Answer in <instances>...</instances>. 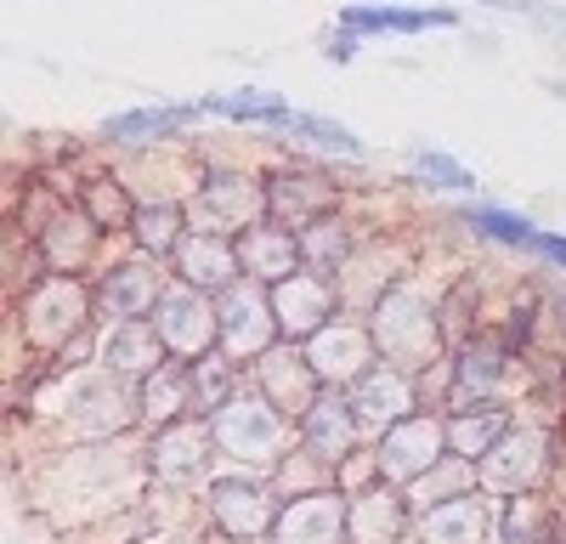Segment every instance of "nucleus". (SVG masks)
Returning <instances> with one entry per match:
<instances>
[{
	"label": "nucleus",
	"instance_id": "nucleus-1",
	"mask_svg": "<svg viewBox=\"0 0 566 544\" xmlns=\"http://www.w3.org/2000/svg\"><path fill=\"white\" fill-rule=\"evenodd\" d=\"M368 335L380 346L386 363L397 369H419V363L437 357V306L424 301L413 284H391L380 301H374V317H368Z\"/></svg>",
	"mask_w": 566,
	"mask_h": 544
},
{
	"label": "nucleus",
	"instance_id": "nucleus-2",
	"mask_svg": "<svg viewBox=\"0 0 566 544\" xmlns=\"http://www.w3.org/2000/svg\"><path fill=\"white\" fill-rule=\"evenodd\" d=\"M187 221H193L199 233L239 239L244 227L266 221V181L244 176V170H210V176H199L193 199H187Z\"/></svg>",
	"mask_w": 566,
	"mask_h": 544
},
{
	"label": "nucleus",
	"instance_id": "nucleus-3",
	"mask_svg": "<svg viewBox=\"0 0 566 544\" xmlns=\"http://www.w3.org/2000/svg\"><path fill=\"white\" fill-rule=\"evenodd\" d=\"M154 329L170 357H205L221 341V301L187 279H170L154 306Z\"/></svg>",
	"mask_w": 566,
	"mask_h": 544
},
{
	"label": "nucleus",
	"instance_id": "nucleus-4",
	"mask_svg": "<svg viewBox=\"0 0 566 544\" xmlns=\"http://www.w3.org/2000/svg\"><path fill=\"white\" fill-rule=\"evenodd\" d=\"M272 312H277L283 341H312L317 329H328L340 317V284L328 272L301 266L283 284H272Z\"/></svg>",
	"mask_w": 566,
	"mask_h": 544
},
{
	"label": "nucleus",
	"instance_id": "nucleus-5",
	"mask_svg": "<svg viewBox=\"0 0 566 544\" xmlns=\"http://www.w3.org/2000/svg\"><path fill=\"white\" fill-rule=\"evenodd\" d=\"M221 301V346L232 352V357H244V352H272V335H283L277 329V312H272V290L266 284H255V279H239L232 290H221L216 295Z\"/></svg>",
	"mask_w": 566,
	"mask_h": 544
},
{
	"label": "nucleus",
	"instance_id": "nucleus-6",
	"mask_svg": "<svg viewBox=\"0 0 566 544\" xmlns=\"http://www.w3.org/2000/svg\"><path fill=\"white\" fill-rule=\"evenodd\" d=\"M165 272H159V261L154 255H130V261H119V266H108V272H97V306L114 317V324H125V317H154V306H159V295H165Z\"/></svg>",
	"mask_w": 566,
	"mask_h": 544
},
{
	"label": "nucleus",
	"instance_id": "nucleus-7",
	"mask_svg": "<svg viewBox=\"0 0 566 544\" xmlns=\"http://www.w3.org/2000/svg\"><path fill=\"white\" fill-rule=\"evenodd\" d=\"M239 266H244V279H255V284H283L290 272H301L306 261H301V233L295 227H283V221H255V227H244L239 239Z\"/></svg>",
	"mask_w": 566,
	"mask_h": 544
},
{
	"label": "nucleus",
	"instance_id": "nucleus-8",
	"mask_svg": "<svg viewBox=\"0 0 566 544\" xmlns=\"http://www.w3.org/2000/svg\"><path fill=\"white\" fill-rule=\"evenodd\" d=\"M335 205H340V188H335V181H328L323 170L295 165V170L266 176V216L283 221V227H306L312 216L335 210Z\"/></svg>",
	"mask_w": 566,
	"mask_h": 544
},
{
	"label": "nucleus",
	"instance_id": "nucleus-9",
	"mask_svg": "<svg viewBox=\"0 0 566 544\" xmlns=\"http://www.w3.org/2000/svg\"><path fill=\"white\" fill-rule=\"evenodd\" d=\"M170 266H176V279L199 284V290H210V295H221V290H232V284L244 279L239 244H232L227 233H199V227L181 239V250L170 255Z\"/></svg>",
	"mask_w": 566,
	"mask_h": 544
},
{
	"label": "nucleus",
	"instance_id": "nucleus-10",
	"mask_svg": "<svg viewBox=\"0 0 566 544\" xmlns=\"http://www.w3.org/2000/svg\"><path fill=\"white\" fill-rule=\"evenodd\" d=\"M193 119H205V103H159V108H130V114H108L103 136L119 148H154L181 136Z\"/></svg>",
	"mask_w": 566,
	"mask_h": 544
},
{
	"label": "nucleus",
	"instance_id": "nucleus-11",
	"mask_svg": "<svg viewBox=\"0 0 566 544\" xmlns=\"http://www.w3.org/2000/svg\"><path fill=\"white\" fill-rule=\"evenodd\" d=\"M130 244L142 250V255H154V261H170L176 250H181V239L193 233V221H187V210L176 205V199H142L136 210H130Z\"/></svg>",
	"mask_w": 566,
	"mask_h": 544
},
{
	"label": "nucleus",
	"instance_id": "nucleus-12",
	"mask_svg": "<svg viewBox=\"0 0 566 544\" xmlns=\"http://www.w3.org/2000/svg\"><path fill=\"white\" fill-rule=\"evenodd\" d=\"M216 437L227 453H250V448H277L283 420H277V402H221L216 408Z\"/></svg>",
	"mask_w": 566,
	"mask_h": 544
},
{
	"label": "nucleus",
	"instance_id": "nucleus-13",
	"mask_svg": "<svg viewBox=\"0 0 566 544\" xmlns=\"http://www.w3.org/2000/svg\"><path fill=\"white\" fill-rule=\"evenodd\" d=\"M459 12L448 7H346L340 29L352 34H431V29H453Z\"/></svg>",
	"mask_w": 566,
	"mask_h": 544
},
{
	"label": "nucleus",
	"instance_id": "nucleus-14",
	"mask_svg": "<svg viewBox=\"0 0 566 544\" xmlns=\"http://www.w3.org/2000/svg\"><path fill=\"white\" fill-rule=\"evenodd\" d=\"M165 357L170 352L154 329V317H125V324H114L108 341H103V363L108 369H125V375H154Z\"/></svg>",
	"mask_w": 566,
	"mask_h": 544
},
{
	"label": "nucleus",
	"instance_id": "nucleus-15",
	"mask_svg": "<svg viewBox=\"0 0 566 544\" xmlns=\"http://www.w3.org/2000/svg\"><path fill=\"white\" fill-rule=\"evenodd\" d=\"M352 402L363 408L368 420L397 426L408 408H413V397H408V369H397V363H374L368 375L352 380Z\"/></svg>",
	"mask_w": 566,
	"mask_h": 544
},
{
	"label": "nucleus",
	"instance_id": "nucleus-16",
	"mask_svg": "<svg viewBox=\"0 0 566 544\" xmlns=\"http://www.w3.org/2000/svg\"><path fill=\"white\" fill-rule=\"evenodd\" d=\"M295 233H301V261H306L312 272H328V279L340 284V272H346V261H352V227L340 221V210L312 216L306 227H295Z\"/></svg>",
	"mask_w": 566,
	"mask_h": 544
},
{
	"label": "nucleus",
	"instance_id": "nucleus-17",
	"mask_svg": "<svg viewBox=\"0 0 566 544\" xmlns=\"http://www.w3.org/2000/svg\"><path fill=\"white\" fill-rule=\"evenodd\" d=\"M103 227L91 221L85 210L74 216H57L52 227H40V244H45V261H52V272H80L91 261V250H97Z\"/></svg>",
	"mask_w": 566,
	"mask_h": 544
},
{
	"label": "nucleus",
	"instance_id": "nucleus-18",
	"mask_svg": "<svg viewBox=\"0 0 566 544\" xmlns=\"http://www.w3.org/2000/svg\"><path fill=\"white\" fill-rule=\"evenodd\" d=\"M459 221H464L476 239L504 244V250H533V239H538V221H533V216H515V210H504V205H464Z\"/></svg>",
	"mask_w": 566,
	"mask_h": 544
},
{
	"label": "nucleus",
	"instance_id": "nucleus-19",
	"mask_svg": "<svg viewBox=\"0 0 566 544\" xmlns=\"http://www.w3.org/2000/svg\"><path fill=\"white\" fill-rule=\"evenodd\" d=\"M205 114H221L232 125H255V130H277L290 119V103L277 97V91H227V97H205Z\"/></svg>",
	"mask_w": 566,
	"mask_h": 544
},
{
	"label": "nucleus",
	"instance_id": "nucleus-20",
	"mask_svg": "<svg viewBox=\"0 0 566 544\" xmlns=\"http://www.w3.org/2000/svg\"><path fill=\"white\" fill-rule=\"evenodd\" d=\"M340 499H295V511L283 516V544H340Z\"/></svg>",
	"mask_w": 566,
	"mask_h": 544
},
{
	"label": "nucleus",
	"instance_id": "nucleus-21",
	"mask_svg": "<svg viewBox=\"0 0 566 544\" xmlns=\"http://www.w3.org/2000/svg\"><path fill=\"white\" fill-rule=\"evenodd\" d=\"M283 136H295V143H317L328 154H346V159H368V143L357 130H346L340 119H323V114H306V108H290V119L277 125Z\"/></svg>",
	"mask_w": 566,
	"mask_h": 544
},
{
	"label": "nucleus",
	"instance_id": "nucleus-22",
	"mask_svg": "<svg viewBox=\"0 0 566 544\" xmlns=\"http://www.w3.org/2000/svg\"><path fill=\"white\" fill-rule=\"evenodd\" d=\"M437 442H442V431L431 426V420H397L391 431H386V465L397 471V477H408V471H419L424 460H437Z\"/></svg>",
	"mask_w": 566,
	"mask_h": 544
},
{
	"label": "nucleus",
	"instance_id": "nucleus-23",
	"mask_svg": "<svg viewBox=\"0 0 566 544\" xmlns=\"http://www.w3.org/2000/svg\"><path fill=\"white\" fill-rule=\"evenodd\" d=\"M346 408L352 402H340V397H317V402H306V437L317 442V453H346V442H352V420H346Z\"/></svg>",
	"mask_w": 566,
	"mask_h": 544
},
{
	"label": "nucleus",
	"instance_id": "nucleus-24",
	"mask_svg": "<svg viewBox=\"0 0 566 544\" xmlns=\"http://www.w3.org/2000/svg\"><path fill=\"white\" fill-rule=\"evenodd\" d=\"M424 533H431L437 544H476V533H482V511H476V499H470V493L442 499V505L431 511V522H424Z\"/></svg>",
	"mask_w": 566,
	"mask_h": 544
},
{
	"label": "nucleus",
	"instance_id": "nucleus-25",
	"mask_svg": "<svg viewBox=\"0 0 566 544\" xmlns=\"http://www.w3.org/2000/svg\"><path fill=\"white\" fill-rule=\"evenodd\" d=\"M413 181H424V188H448V193H476L482 181H476V170H464L453 154H442V148H419L413 154Z\"/></svg>",
	"mask_w": 566,
	"mask_h": 544
},
{
	"label": "nucleus",
	"instance_id": "nucleus-26",
	"mask_svg": "<svg viewBox=\"0 0 566 544\" xmlns=\"http://www.w3.org/2000/svg\"><path fill=\"white\" fill-rule=\"evenodd\" d=\"M91 221H97L103 227V233H119V227H130V199H125V188H119V181H108V176H97V181H91V188H85V205H80Z\"/></svg>",
	"mask_w": 566,
	"mask_h": 544
},
{
	"label": "nucleus",
	"instance_id": "nucleus-27",
	"mask_svg": "<svg viewBox=\"0 0 566 544\" xmlns=\"http://www.w3.org/2000/svg\"><path fill=\"white\" fill-rule=\"evenodd\" d=\"M533 255L566 272V233H549V227H538V239H533Z\"/></svg>",
	"mask_w": 566,
	"mask_h": 544
},
{
	"label": "nucleus",
	"instance_id": "nucleus-28",
	"mask_svg": "<svg viewBox=\"0 0 566 544\" xmlns=\"http://www.w3.org/2000/svg\"><path fill=\"white\" fill-rule=\"evenodd\" d=\"M357 45H363V34H352V29H340V40H335V45H328V57H335V63H352V57H357Z\"/></svg>",
	"mask_w": 566,
	"mask_h": 544
},
{
	"label": "nucleus",
	"instance_id": "nucleus-29",
	"mask_svg": "<svg viewBox=\"0 0 566 544\" xmlns=\"http://www.w3.org/2000/svg\"><path fill=\"white\" fill-rule=\"evenodd\" d=\"M488 7H522V0H488Z\"/></svg>",
	"mask_w": 566,
	"mask_h": 544
}]
</instances>
